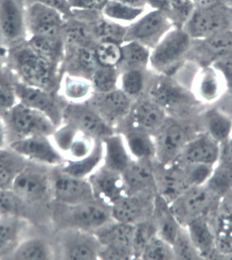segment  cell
Here are the masks:
<instances>
[{"label": "cell", "instance_id": "cell-1", "mask_svg": "<svg viewBox=\"0 0 232 260\" xmlns=\"http://www.w3.org/2000/svg\"><path fill=\"white\" fill-rule=\"evenodd\" d=\"M52 167L31 162L14 181L12 190L29 209L32 223L39 226L44 217L50 219L52 202L50 173Z\"/></svg>", "mask_w": 232, "mask_h": 260}, {"label": "cell", "instance_id": "cell-2", "mask_svg": "<svg viewBox=\"0 0 232 260\" xmlns=\"http://www.w3.org/2000/svg\"><path fill=\"white\" fill-rule=\"evenodd\" d=\"M50 219L57 231L76 229L94 233L113 219L111 207L94 200L73 205L52 202Z\"/></svg>", "mask_w": 232, "mask_h": 260}, {"label": "cell", "instance_id": "cell-3", "mask_svg": "<svg viewBox=\"0 0 232 260\" xmlns=\"http://www.w3.org/2000/svg\"><path fill=\"white\" fill-rule=\"evenodd\" d=\"M162 107L169 116L182 119L193 107L200 104L190 90L173 76L147 72L144 93Z\"/></svg>", "mask_w": 232, "mask_h": 260}, {"label": "cell", "instance_id": "cell-4", "mask_svg": "<svg viewBox=\"0 0 232 260\" xmlns=\"http://www.w3.org/2000/svg\"><path fill=\"white\" fill-rule=\"evenodd\" d=\"M12 64L21 82L56 92L60 81L58 66L34 52L27 44L17 46L11 54Z\"/></svg>", "mask_w": 232, "mask_h": 260}, {"label": "cell", "instance_id": "cell-5", "mask_svg": "<svg viewBox=\"0 0 232 260\" xmlns=\"http://www.w3.org/2000/svg\"><path fill=\"white\" fill-rule=\"evenodd\" d=\"M193 40L181 27H173L151 50L149 66L157 74L173 76L186 60Z\"/></svg>", "mask_w": 232, "mask_h": 260}, {"label": "cell", "instance_id": "cell-6", "mask_svg": "<svg viewBox=\"0 0 232 260\" xmlns=\"http://www.w3.org/2000/svg\"><path fill=\"white\" fill-rule=\"evenodd\" d=\"M7 130L8 146L29 137H52L56 126L46 115L18 102L3 118Z\"/></svg>", "mask_w": 232, "mask_h": 260}, {"label": "cell", "instance_id": "cell-7", "mask_svg": "<svg viewBox=\"0 0 232 260\" xmlns=\"http://www.w3.org/2000/svg\"><path fill=\"white\" fill-rule=\"evenodd\" d=\"M182 119L169 116L160 128L153 135L155 162L166 165L178 159L183 148L193 138L190 128Z\"/></svg>", "mask_w": 232, "mask_h": 260}, {"label": "cell", "instance_id": "cell-8", "mask_svg": "<svg viewBox=\"0 0 232 260\" xmlns=\"http://www.w3.org/2000/svg\"><path fill=\"white\" fill-rule=\"evenodd\" d=\"M182 28L193 40L205 39L231 29L229 8L217 0L197 5Z\"/></svg>", "mask_w": 232, "mask_h": 260}, {"label": "cell", "instance_id": "cell-9", "mask_svg": "<svg viewBox=\"0 0 232 260\" xmlns=\"http://www.w3.org/2000/svg\"><path fill=\"white\" fill-rule=\"evenodd\" d=\"M52 239L56 259H98L102 245L93 233L76 229H61Z\"/></svg>", "mask_w": 232, "mask_h": 260}, {"label": "cell", "instance_id": "cell-10", "mask_svg": "<svg viewBox=\"0 0 232 260\" xmlns=\"http://www.w3.org/2000/svg\"><path fill=\"white\" fill-rule=\"evenodd\" d=\"M52 202L73 205L95 200L87 178L64 172L59 166L50 173Z\"/></svg>", "mask_w": 232, "mask_h": 260}, {"label": "cell", "instance_id": "cell-11", "mask_svg": "<svg viewBox=\"0 0 232 260\" xmlns=\"http://www.w3.org/2000/svg\"><path fill=\"white\" fill-rule=\"evenodd\" d=\"M219 198L205 184L187 189L170 204L171 210L181 226L199 217H206Z\"/></svg>", "mask_w": 232, "mask_h": 260}, {"label": "cell", "instance_id": "cell-12", "mask_svg": "<svg viewBox=\"0 0 232 260\" xmlns=\"http://www.w3.org/2000/svg\"><path fill=\"white\" fill-rule=\"evenodd\" d=\"M173 27L167 13L152 9L128 25L124 42H137L152 50Z\"/></svg>", "mask_w": 232, "mask_h": 260}, {"label": "cell", "instance_id": "cell-13", "mask_svg": "<svg viewBox=\"0 0 232 260\" xmlns=\"http://www.w3.org/2000/svg\"><path fill=\"white\" fill-rule=\"evenodd\" d=\"M18 102L46 115L56 128L63 122V112L67 101L61 100L56 92L34 87L23 82L14 84Z\"/></svg>", "mask_w": 232, "mask_h": 260}, {"label": "cell", "instance_id": "cell-14", "mask_svg": "<svg viewBox=\"0 0 232 260\" xmlns=\"http://www.w3.org/2000/svg\"><path fill=\"white\" fill-rule=\"evenodd\" d=\"M62 123H68L98 140H102L116 132L112 126L86 103H67Z\"/></svg>", "mask_w": 232, "mask_h": 260}, {"label": "cell", "instance_id": "cell-15", "mask_svg": "<svg viewBox=\"0 0 232 260\" xmlns=\"http://www.w3.org/2000/svg\"><path fill=\"white\" fill-rule=\"evenodd\" d=\"M133 101L118 88L110 92H94L84 103L116 130L128 117Z\"/></svg>", "mask_w": 232, "mask_h": 260}, {"label": "cell", "instance_id": "cell-16", "mask_svg": "<svg viewBox=\"0 0 232 260\" xmlns=\"http://www.w3.org/2000/svg\"><path fill=\"white\" fill-rule=\"evenodd\" d=\"M26 27L31 36H62L65 18L63 14L43 2H34L25 11Z\"/></svg>", "mask_w": 232, "mask_h": 260}, {"label": "cell", "instance_id": "cell-17", "mask_svg": "<svg viewBox=\"0 0 232 260\" xmlns=\"http://www.w3.org/2000/svg\"><path fill=\"white\" fill-rule=\"evenodd\" d=\"M232 55V29H226L205 39L193 40L186 59L199 67L213 64Z\"/></svg>", "mask_w": 232, "mask_h": 260}, {"label": "cell", "instance_id": "cell-18", "mask_svg": "<svg viewBox=\"0 0 232 260\" xmlns=\"http://www.w3.org/2000/svg\"><path fill=\"white\" fill-rule=\"evenodd\" d=\"M50 138L43 136L29 137L11 143L8 147L31 162L52 167L60 166L65 159Z\"/></svg>", "mask_w": 232, "mask_h": 260}, {"label": "cell", "instance_id": "cell-19", "mask_svg": "<svg viewBox=\"0 0 232 260\" xmlns=\"http://www.w3.org/2000/svg\"><path fill=\"white\" fill-rule=\"evenodd\" d=\"M156 192L171 204L189 187H192L184 165L175 161L170 165L153 162Z\"/></svg>", "mask_w": 232, "mask_h": 260}, {"label": "cell", "instance_id": "cell-20", "mask_svg": "<svg viewBox=\"0 0 232 260\" xmlns=\"http://www.w3.org/2000/svg\"><path fill=\"white\" fill-rule=\"evenodd\" d=\"M95 200L112 206L126 196L127 191L122 173L102 164L88 177Z\"/></svg>", "mask_w": 232, "mask_h": 260}, {"label": "cell", "instance_id": "cell-21", "mask_svg": "<svg viewBox=\"0 0 232 260\" xmlns=\"http://www.w3.org/2000/svg\"><path fill=\"white\" fill-rule=\"evenodd\" d=\"M191 91L200 104L212 105L227 94V87L220 70L213 64H210L199 68Z\"/></svg>", "mask_w": 232, "mask_h": 260}, {"label": "cell", "instance_id": "cell-22", "mask_svg": "<svg viewBox=\"0 0 232 260\" xmlns=\"http://www.w3.org/2000/svg\"><path fill=\"white\" fill-rule=\"evenodd\" d=\"M156 194L126 195L111 206L112 219L131 225L150 219Z\"/></svg>", "mask_w": 232, "mask_h": 260}, {"label": "cell", "instance_id": "cell-23", "mask_svg": "<svg viewBox=\"0 0 232 260\" xmlns=\"http://www.w3.org/2000/svg\"><path fill=\"white\" fill-rule=\"evenodd\" d=\"M168 116L162 107L143 94L133 101L130 112L122 122L140 128L153 136Z\"/></svg>", "mask_w": 232, "mask_h": 260}, {"label": "cell", "instance_id": "cell-24", "mask_svg": "<svg viewBox=\"0 0 232 260\" xmlns=\"http://www.w3.org/2000/svg\"><path fill=\"white\" fill-rule=\"evenodd\" d=\"M154 161L132 159L122 171L127 195L156 194Z\"/></svg>", "mask_w": 232, "mask_h": 260}, {"label": "cell", "instance_id": "cell-25", "mask_svg": "<svg viewBox=\"0 0 232 260\" xmlns=\"http://www.w3.org/2000/svg\"><path fill=\"white\" fill-rule=\"evenodd\" d=\"M35 225L21 217H0V259H8L19 244L36 231Z\"/></svg>", "mask_w": 232, "mask_h": 260}, {"label": "cell", "instance_id": "cell-26", "mask_svg": "<svg viewBox=\"0 0 232 260\" xmlns=\"http://www.w3.org/2000/svg\"><path fill=\"white\" fill-rule=\"evenodd\" d=\"M219 154L220 144L205 133L191 139L176 161L184 164L215 166Z\"/></svg>", "mask_w": 232, "mask_h": 260}, {"label": "cell", "instance_id": "cell-27", "mask_svg": "<svg viewBox=\"0 0 232 260\" xmlns=\"http://www.w3.org/2000/svg\"><path fill=\"white\" fill-rule=\"evenodd\" d=\"M100 66L94 48L65 44L61 66L64 74L90 80L92 74Z\"/></svg>", "mask_w": 232, "mask_h": 260}, {"label": "cell", "instance_id": "cell-28", "mask_svg": "<svg viewBox=\"0 0 232 260\" xmlns=\"http://www.w3.org/2000/svg\"><path fill=\"white\" fill-rule=\"evenodd\" d=\"M124 137L127 148L135 160L155 161L152 135L140 128L121 123L116 129Z\"/></svg>", "mask_w": 232, "mask_h": 260}, {"label": "cell", "instance_id": "cell-29", "mask_svg": "<svg viewBox=\"0 0 232 260\" xmlns=\"http://www.w3.org/2000/svg\"><path fill=\"white\" fill-rule=\"evenodd\" d=\"M25 11L16 0H3L0 3V31L6 39L17 42L25 37Z\"/></svg>", "mask_w": 232, "mask_h": 260}, {"label": "cell", "instance_id": "cell-30", "mask_svg": "<svg viewBox=\"0 0 232 260\" xmlns=\"http://www.w3.org/2000/svg\"><path fill=\"white\" fill-rule=\"evenodd\" d=\"M134 225L118 222L112 219L94 232L103 247L126 252L132 256V240Z\"/></svg>", "mask_w": 232, "mask_h": 260}, {"label": "cell", "instance_id": "cell-31", "mask_svg": "<svg viewBox=\"0 0 232 260\" xmlns=\"http://www.w3.org/2000/svg\"><path fill=\"white\" fill-rule=\"evenodd\" d=\"M36 231L24 239L8 259L48 260L56 259L52 240L36 235Z\"/></svg>", "mask_w": 232, "mask_h": 260}, {"label": "cell", "instance_id": "cell-32", "mask_svg": "<svg viewBox=\"0 0 232 260\" xmlns=\"http://www.w3.org/2000/svg\"><path fill=\"white\" fill-rule=\"evenodd\" d=\"M151 219L157 235L172 244L181 225L173 214L170 204L157 193L153 201Z\"/></svg>", "mask_w": 232, "mask_h": 260}, {"label": "cell", "instance_id": "cell-33", "mask_svg": "<svg viewBox=\"0 0 232 260\" xmlns=\"http://www.w3.org/2000/svg\"><path fill=\"white\" fill-rule=\"evenodd\" d=\"M102 142V164L112 170L122 173L133 159L127 148L124 137L116 132L103 139Z\"/></svg>", "mask_w": 232, "mask_h": 260}, {"label": "cell", "instance_id": "cell-34", "mask_svg": "<svg viewBox=\"0 0 232 260\" xmlns=\"http://www.w3.org/2000/svg\"><path fill=\"white\" fill-rule=\"evenodd\" d=\"M206 134L220 145L232 138V118L217 108L206 111L203 117Z\"/></svg>", "mask_w": 232, "mask_h": 260}, {"label": "cell", "instance_id": "cell-35", "mask_svg": "<svg viewBox=\"0 0 232 260\" xmlns=\"http://www.w3.org/2000/svg\"><path fill=\"white\" fill-rule=\"evenodd\" d=\"M29 162L9 147L0 150V187L11 189L16 177Z\"/></svg>", "mask_w": 232, "mask_h": 260}, {"label": "cell", "instance_id": "cell-36", "mask_svg": "<svg viewBox=\"0 0 232 260\" xmlns=\"http://www.w3.org/2000/svg\"><path fill=\"white\" fill-rule=\"evenodd\" d=\"M27 44L34 52L48 61L58 66L62 64L65 49L62 36L56 37L31 36Z\"/></svg>", "mask_w": 232, "mask_h": 260}, {"label": "cell", "instance_id": "cell-37", "mask_svg": "<svg viewBox=\"0 0 232 260\" xmlns=\"http://www.w3.org/2000/svg\"><path fill=\"white\" fill-rule=\"evenodd\" d=\"M62 36L64 44L68 45L95 48L98 44L90 26L86 22L74 17L65 20Z\"/></svg>", "mask_w": 232, "mask_h": 260}, {"label": "cell", "instance_id": "cell-38", "mask_svg": "<svg viewBox=\"0 0 232 260\" xmlns=\"http://www.w3.org/2000/svg\"><path fill=\"white\" fill-rule=\"evenodd\" d=\"M185 228L201 257L211 255L215 247V238L206 217L193 219Z\"/></svg>", "mask_w": 232, "mask_h": 260}, {"label": "cell", "instance_id": "cell-39", "mask_svg": "<svg viewBox=\"0 0 232 260\" xmlns=\"http://www.w3.org/2000/svg\"><path fill=\"white\" fill-rule=\"evenodd\" d=\"M122 47V59L118 66L120 73L127 70H147L151 49L137 42H125Z\"/></svg>", "mask_w": 232, "mask_h": 260}, {"label": "cell", "instance_id": "cell-40", "mask_svg": "<svg viewBox=\"0 0 232 260\" xmlns=\"http://www.w3.org/2000/svg\"><path fill=\"white\" fill-rule=\"evenodd\" d=\"M62 98L69 103H84L93 94L91 82L87 78L64 74L60 81Z\"/></svg>", "mask_w": 232, "mask_h": 260}, {"label": "cell", "instance_id": "cell-41", "mask_svg": "<svg viewBox=\"0 0 232 260\" xmlns=\"http://www.w3.org/2000/svg\"><path fill=\"white\" fill-rule=\"evenodd\" d=\"M144 11V8L134 7L123 0H108L102 7V13L112 21L130 25L142 16Z\"/></svg>", "mask_w": 232, "mask_h": 260}, {"label": "cell", "instance_id": "cell-42", "mask_svg": "<svg viewBox=\"0 0 232 260\" xmlns=\"http://www.w3.org/2000/svg\"><path fill=\"white\" fill-rule=\"evenodd\" d=\"M147 70H127L121 72L118 86L133 100L144 93Z\"/></svg>", "mask_w": 232, "mask_h": 260}, {"label": "cell", "instance_id": "cell-43", "mask_svg": "<svg viewBox=\"0 0 232 260\" xmlns=\"http://www.w3.org/2000/svg\"><path fill=\"white\" fill-rule=\"evenodd\" d=\"M21 217L32 223L31 211L12 189L0 187V217Z\"/></svg>", "mask_w": 232, "mask_h": 260}, {"label": "cell", "instance_id": "cell-44", "mask_svg": "<svg viewBox=\"0 0 232 260\" xmlns=\"http://www.w3.org/2000/svg\"><path fill=\"white\" fill-rule=\"evenodd\" d=\"M205 185L219 198L224 196L232 188V167L218 162Z\"/></svg>", "mask_w": 232, "mask_h": 260}, {"label": "cell", "instance_id": "cell-45", "mask_svg": "<svg viewBox=\"0 0 232 260\" xmlns=\"http://www.w3.org/2000/svg\"><path fill=\"white\" fill-rule=\"evenodd\" d=\"M120 76L118 68L100 66L90 78L94 92H107L116 89L118 88Z\"/></svg>", "mask_w": 232, "mask_h": 260}, {"label": "cell", "instance_id": "cell-46", "mask_svg": "<svg viewBox=\"0 0 232 260\" xmlns=\"http://www.w3.org/2000/svg\"><path fill=\"white\" fill-rule=\"evenodd\" d=\"M156 230L151 218L134 225L132 251L134 259H139L151 238L156 235Z\"/></svg>", "mask_w": 232, "mask_h": 260}, {"label": "cell", "instance_id": "cell-47", "mask_svg": "<svg viewBox=\"0 0 232 260\" xmlns=\"http://www.w3.org/2000/svg\"><path fill=\"white\" fill-rule=\"evenodd\" d=\"M145 260H171L175 259L172 245L160 236L155 235L151 238L140 259Z\"/></svg>", "mask_w": 232, "mask_h": 260}, {"label": "cell", "instance_id": "cell-48", "mask_svg": "<svg viewBox=\"0 0 232 260\" xmlns=\"http://www.w3.org/2000/svg\"><path fill=\"white\" fill-rule=\"evenodd\" d=\"M175 259H199L202 257L195 249L186 228L181 226L176 238L171 244Z\"/></svg>", "mask_w": 232, "mask_h": 260}, {"label": "cell", "instance_id": "cell-49", "mask_svg": "<svg viewBox=\"0 0 232 260\" xmlns=\"http://www.w3.org/2000/svg\"><path fill=\"white\" fill-rule=\"evenodd\" d=\"M100 66L118 68L122 59L121 44L111 42H100L94 48Z\"/></svg>", "mask_w": 232, "mask_h": 260}, {"label": "cell", "instance_id": "cell-50", "mask_svg": "<svg viewBox=\"0 0 232 260\" xmlns=\"http://www.w3.org/2000/svg\"><path fill=\"white\" fill-rule=\"evenodd\" d=\"M196 5L189 0H171L168 15L175 27H183Z\"/></svg>", "mask_w": 232, "mask_h": 260}, {"label": "cell", "instance_id": "cell-51", "mask_svg": "<svg viewBox=\"0 0 232 260\" xmlns=\"http://www.w3.org/2000/svg\"><path fill=\"white\" fill-rule=\"evenodd\" d=\"M18 103L15 88L0 78V117L2 118Z\"/></svg>", "mask_w": 232, "mask_h": 260}, {"label": "cell", "instance_id": "cell-52", "mask_svg": "<svg viewBox=\"0 0 232 260\" xmlns=\"http://www.w3.org/2000/svg\"><path fill=\"white\" fill-rule=\"evenodd\" d=\"M218 162L232 167V138L220 145L219 159Z\"/></svg>", "mask_w": 232, "mask_h": 260}, {"label": "cell", "instance_id": "cell-53", "mask_svg": "<svg viewBox=\"0 0 232 260\" xmlns=\"http://www.w3.org/2000/svg\"><path fill=\"white\" fill-rule=\"evenodd\" d=\"M69 7L73 10H91L96 7V0H67Z\"/></svg>", "mask_w": 232, "mask_h": 260}, {"label": "cell", "instance_id": "cell-54", "mask_svg": "<svg viewBox=\"0 0 232 260\" xmlns=\"http://www.w3.org/2000/svg\"><path fill=\"white\" fill-rule=\"evenodd\" d=\"M146 5L150 6L151 9L160 10L168 15L171 0H145Z\"/></svg>", "mask_w": 232, "mask_h": 260}, {"label": "cell", "instance_id": "cell-55", "mask_svg": "<svg viewBox=\"0 0 232 260\" xmlns=\"http://www.w3.org/2000/svg\"><path fill=\"white\" fill-rule=\"evenodd\" d=\"M7 146V130L3 119H0V150Z\"/></svg>", "mask_w": 232, "mask_h": 260}, {"label": "cell", "instance_id": "cell-56", "mask_svg": "<svg viewBox=\"0 0 232 260\" xmlns=\"http://www.w3.org/2000/svg\"><path fill=\"white\" fill-rule=\"evenodd\" d=\"M191 3L195 4V5H205V4L211 3V2L214 1V0H189Z\"/></svg>", "mask_w": 232, "mask_h": 260}, {"label": "cell", "instance_id": "cell-57", "mask_svg": "<svg viewBox=\"0 0 232 260\" xmlns=\"http://www.w3.org/2000/svg\"><path fill=\"white\" fill-rule=\"evenodd\" d=\"M224 5L227 6V7H232V0H217Z\"/></svg>", "mask_w": 232, "mask_h": 260}, {"label": "cell", "instance_id": "cell-58", "mask_svg": "<svg viewBox=\"0 0 232 260\" xmlns=\"http://www.w3.org/2000/svg\"><path fill=\"white\" fill-rule=\"evenodd\" d=\"M230 25L232 29V7L229 8Z\"/></svg>", "mask_w": 232, "mask_h": 260}, {"label": "cell", "instance_id": "cell-59", "mask_svg": "<svg viewBox=\"0 0 232 260\" xmlns=\"http://www.w3.org/2000/svg\"><path fill=\"white\" fill-rule=\"evenodd\" d=\"M2 74H3V66L0 61V78H1Z\"/></svg>", "mask_w": 232, "mask_h": 260}]
</instances>
